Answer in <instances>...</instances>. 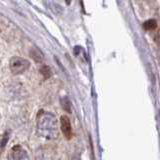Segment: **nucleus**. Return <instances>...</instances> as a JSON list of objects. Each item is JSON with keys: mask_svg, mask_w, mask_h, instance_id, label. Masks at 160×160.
<instances>
[{"mask_svg": "<svg viewBox=\"0 0 160 160\" xmlns=\"http://www.w3.org/2000/svg\"><path fill=\"white\" fill-rule=\"evenodd\" d=\"M37 131L46 139H55L58 136V122L56 117L49 112H40L37 117Z\"/></svg>", "mask_w": 160, "mask_h": 160, "instance_id": "1", "label": "nucleus"}, {"mask_svg": "<svg viewBox=\"0 0 160 160\" xmlns=\"http://www.w3.org/2000/svg\"><path fill=\"white\" fill-rule=\"evenodd\" d=\"M10 70L13 74H21L29 68L30 63L28 60L21 57H13L9 63Z\"/></svg>", "mask_w": 160, "mask_h": 160, "instance_id": "2", "label": "nucleus"}, {"mask_svg": "<svg viewBox=\"0 0 160 160\" xmlns=\"http://www.w3.org/2000/svg\"><path fill=\"white\" fill-rule=\"evenodd\" d=\"M60 127H61V131L64 134L65 138L71 139L73 135L72 127H71V123H70V120L66 115H62L60 117Z\"/></svg>", "mask_w": 160, "mask_h": 160, "instance_id": "3", "label": "nucleus"}, {"mask_svg": "<svg viewBox=\"0 0 160 160\" xmlns=\"http://www.w3.org/2000/svg\"><path fill=\"white\" fill-rule=\"evenodd\" d=\"M9 158L11 159H28V155L27 152L25 150L20 147V146H15L13 147L12 151H11V155L9 156Z\"/></svg>", "mask_w": 160, "mask_h": 160, "instance_id": "4", "label": "nucleus"}, {"mask_svg": "<svg viewBox=\"0 0 160 160\" xmlns=\"http://www.w3.org/2000/svg\"><path fill=\"white\" fill-rule=\"evenodd\" d=\"M30 56H31L36 62H42L43 60V54L39 51L37 48H33L30 51Z\"/></svg>", "mask_w": 160, "mask_h": 160, "instance_id": "5", "label": "nucleus"}, {"mask_svg": "<svg viewBox=\"0 0 160 160\" xmlns=\"http://www.w3.org/2000/svg\"><path fill=\"white\" fill-rule=\"evenodd\" d=\"M143 27H144V29H146V30H153V29H155L157 27V22L155 21L154 19H150V20H148V21L144 22Z\"/></svg>", "mask_w": 160, "mask_h": 160, "instance_id": "6", "label": "nucleus"}, {"mask_svg": "<svg viewBox=\"0 0 160 160\" xmlns=\"http://www.w3.org/2000/svg\"><path fill=\"white\" fill-rule=\"evenodd\" d=\"M40 72H41V74L45 78H48L50 76V69L46 65H43V66L40 68Z\"/></svg>", "mask_w": 160, "mask_h": 160, "instance_id": "7", "label": "nucleus"}]
</instances>
